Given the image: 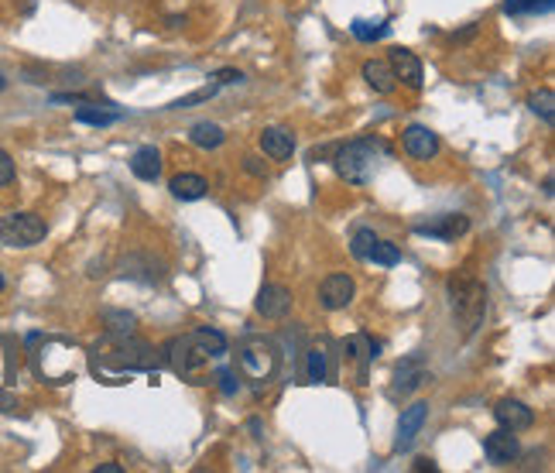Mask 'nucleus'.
Returning <instances> with one entry per match:
<instances>
[{
    "instance_id": "b1692460",
    "label": "nucleus",
    "mask_w": 555,
    "mask_h": 473,
    "mask_svg": "<svg viewBox=\"0 0 555 473\" xmlns=\"http://www.w3.org/2000/svg\"><path fill=\"white\" fill-rule=\"evenodd\" d=\"M528 107H531V114L535 117H541V124H549V128L555 124V93L552 89H539V93H531Z\"/></svg>"
},
{
    "instance_id": "393cba45",
    "label": "nucleus",
    "mask_w": 555,
    "mask_h": 473,
    "mask_svg": "<svg viewBox=\"0 0 555 473\" xmlns=\"http://www.w3.org/2000/svg\"><path fill=\"white\" fill-rule=\"evenodd\" d=\"M326 346L319 344L309 350V364H305V377H309V385H323L326 381Z\"/></svg>"
},
{
    "instance_id": "dca6fc26",
    "label": "nucleus",
    "mask_w": 555,
    "mask_h": 473,
    "mask_svg": "<svg viewBox=\"0 0 555 473\" xmlns=\"http://www.w3.org/2000/svg\"><path fill=\"white\" fill-rule=\"evenodd\" d=\"M494 416H498L500 429H511V432H525L535 426V412H531L525 402H518V398H504V402L494 408Z\"/></svg>"
},
{
    "instance_id": "72a5a7b5",
    "label": "nucleus",
    "mask_w": 555,
    "mask_h": 473,
    "mask_svg": "<svg viewBox=\"0 0 555 473\" xmlns=\"http://www.w3.org/2000/svg\"><path fill=\"white\" fill-rule=\"evenodd\" d=\"M243 172L247 175H254V179H268V169H264V161L261 158H243Z\"/></svg>"
},
{
    "instance_id": "58836bf2",
    "label": "nucleus",
    "mask_w": 555,
    "mask_h": 473,
    "mask_svg": "<svg viewBox=\"0 0 555 473\" xmlns=\"http://www.w3.org/2000/svg\"><path fill=\"white\" fill-rule=\"evenodd\" d=\"M4 87H7V79H4V76H0V89H4Z\"/></svg>"
},
{
    "instance_id": "9d476101",
    "label": "nucleus",
    "mask_w": 555,
    "mask_h": 473,
    "mask_svg": "<svg viewBox=\"0 0 555 473\" xmlns=\"http://www.w3.org/2000/svg\"><path fill=\"white\" fill-rule=\"evenodd\" d=\"M401 144L418 161H432V158L439 155V134L428 130L426 124H408V128L401 130Z\"/></svg>"
},
{
    "instance_id": "6ab92c4d",
    "label": "nucleus",
    "mask_w": 555,
    "mask_h": 473,
    "mask_svg": "<svg viewBox=\"0 0 555 473\" xmlns=\"http://www.w3.org/2000/svg\"><path fill=\"white\" fill-rule=\"evenodd\" d=\"M130 172L138 175L141 182H158V175H161V151L151 148V144L138 148V151L130 155Z\"/></svg>"
},
{
    "instance_id": "1a4fd4ad",
    "label": "nucleus",
    "mask_w": 555,
    "mask_h": 473,
    "mask_svg": "<svg viewBox=\"0 0 555 473\" xmlns=\"http://www.w3.org/2000/svg\"><path fill=\"white\" fill-rule=\"evenodd\" d=\"M470 230V216L463 213H446V216H436L428 223H415V233L418 237H432V241H456Z\"/></svg>"
},
{
    "instance_id": "aec40b11",
    "label": "nucleus",
    "mask_w": 555,
    "mask_h": 473,
    "mask_svg": "<svg viewBox=\"0 0 555 473\" xmlns=\"http://www.w3.org/2000/svg\"><path fill=\"white\" fill-rule=\"evenodd\" d=\"M169 189H171V196H175V200L196 202V200H202V196L210 192V182H206L202 175H196V172H182V175H175V179H171Z\"/></svg>"
},
{
    "instance_id": "cd10ccee",
    "label": "nucleus",
    "mask_w": 555,
    "mask_h": 473,
    "mask_svg": "<svg viewBox=\"0 0 555 473\" xmlns=\"http://www.w3.org/2000/svg\"><path fill=\"white\" fill-rule=\"evenodd\" d=\"M377 244V233L370 227H360L354 233V241H350V251H354V258L356 261H367V254H370V247Z\"/></svg>"
},
{
    "instance_id": "bb28decb",
    "label": "nucleus",
    "mask_w": 555,
    "mask_h": 473,
    "mask_svg": "<svg viewBox=\"0 0 555 473\" xmlns=\"http://www.w3.org/2000/svg\"><path fill=\"white\" fill-rule=\"evenodd\" d=\"M103 323H107V333H134V326H138L134 313H117V309H107Z\"/></svg>"
},
{
    "instance_id": "f8f14e48",
    "label": "nucleus",
    "mask_w": 555,
    "mask_h": 473,
    "mask_svg": "<svg viewBox=\"0 0 555 473\" xmlns=\"http://www.w3.org/2000/svg\"><path fill=\"white\" fill-rule=\"evenodd\" d=\"M387 66H391V72H395V79H398V83H405L408 89H422V83H426L422 62H418V56H415V52H408V48H391Z\"/></svg>"
},
{
    "instance_id": "412c9836",
    "label": "nucleus",
    "mask_w": 555,
    "mask_h": 473,
    "mask_svg": "<svg viewBox=\"0 0 555 473\" xmlns=\"http://www.w3.org/2000/svg\"><path fill=\"white\" fill-rule=\"evenodd\" d=\"M189 141L196 144V148H202V151H210V148H220V144L227 141V134H223L220 124L200 120V124H192V128H189Z\"/></svg>"
},
{
    "instance_id": "c85d7f7f",
    "label": "nucleus",
    "mask_w": 555,
    "mask_h": 473,
    "mask_svg": "<svg viewBox=\"0 0 555 473\" xmlns=\"http://www.w3.org/2000/svg\"><path fill=\"white\" fill-rule=\"evenodd\" d=\"M350 28H354V35L360 42H377V38L387 35V25H370V21H360V17H356Z\"/></svg>"
},
{
    "instance_id": "4c0bfd02",
    "label": "nucleus",
    "mask_w": 555,
    "mask_h": 473,
    "mask_svg": "<svg viewBox=\"0 0 555 473\" xmlns=\"http://www.w3.org/2000/svg\"><path fill=\"white\" fill-rule=\"evenodd\" d=\"M4 285H7V282H4V274H0V292H4Z\"/></svg>"
},
{
    "instance_id": "6e6552de",
    "label": "nucleus",
    "mask_w": 555,
    "mask_h": 473,
    "mask_svg": "<svg viewBox=\"0 0 555 473\" xmlns=\"http://www.w3.org/2000/svg\"><path fill=\"white\" fill-rule=\"evenodd\" d=\"M356 295V285L350 274H329L326 282L319 285V305L326 313H336V309H346Z\"/></svg>"
},
{
    "instance_id": "f704fd0d",
    "label": "nucleus",
    "mask_w": 555,
    "mask_h": 473,
    "mask_svg": "<svg viewBox=\"0 0 555 473\" xmlns=\"http://www.w3.org/2000/svg\"><path fill=\"white\" fill-rule=\"evenodd\" d=\"M97 473H124V467H120V463H100Z\"/></svg>"
},
{
    "instance_id": "0eeeda50",
    "label": "nucleus",
    "mask_w": 555,
    "mask_h": 473,
    "mask_svg": "<svg viewBox=\"0 0 555 473\" xmlns=\"http://www.w3.org/2000/svg\"><path fill=\"white\" fill-rule=\"evenodd\" d=\"M377 350H381V344L370 340L367 333H356V336H346V340H343V364L354 367L356 385H367V367L377 360Z\"/></svg>"
},
{
    "instance_id": "20e7f679",
    "label": "nucleus",
    "mask_w": 555,
    "mask_h": 473,
    "mask_svg": "<svg viewBox=\"0 0 555 473\" xmlns=\"http://www.w3.org/2000/svg\"><path fill=\"white\" fill-rule=\"evenodd\" d=\"M446 292H449V305H453L456 319L463 323V333L470 336L477 333V326L484 323L487 315V288L473 278V274L459 272L446 282Z\"/></svg>"
},
{
    "instance_id": "2eb2a0df",
    "label": "nucleus",
    "mask_w": 555,
    "mask_h": 473,
    "mask_svg": "<svg viewBox=\"0 0 555 473\" xmlns=\"http://www.w3.org/2000/svg\"><path fill=\"white\" fill-rule=\"evenodd\" d=\"M257 315L264 319H285L292 313V292L285 285H264L257 292V302H254Z\"/></svg>"
},
{
    "instance_id": "c756f323",
    "label": "nucleus",
    "mask_w": 555,
    "mask_h": 473,
    "mask_svg": "<svg viewBox=\"0 0 555 473\" xmlns=\"http://www.w3.org/2000/svg\"><path fill=\"white\" fill-rule=\"evenodd\" d=\"M213 93H216V87H206V89H200V93H192V97L175 100L171 103V110H185V107H196V103H202V100H213Z\"/></svg>"
},
{
    "instance_id": "7c9ffc66",
    "label": "nucleus",
    "mask_w": 555,
    "mask_h": 473,
    "mask_svg": "<svg viewBox=\"0 0 555 473\" xmlns=\"http://www.w3.org/2000/svg\"><path fill=\"white\" fill-rule=\"evenodd\" d=\"M15 158L7 155V151H4V148H0V189L4 186H11V182H15Z\"/></svg>"
},
{
    "instance_id": "9b49d317",
    "label": "nucleus",
    "mask_w": 555,
    "mask_h": 473,
    "mask_svg": "<svg viewBox=\"0 0 555 473\" xmlns=\"http://www.w3.org/2000/svg\"><path fill=\"white\" fill-rule=\"evenodd\" d=\"M484 457L494 463V467H508L521 457V443H518V432L511 429H494L484 439Z\"/></svg>"
},
{
    "instance_id": "473e14b6",
    "label": "nucleus",
    "mask_w": 555,
    "mask_h": 473,
    "mask_svg": "<svg viewBox=\"0 0 555 473\" xmlns=\"http://www.w3.org/2000/svg\"><path fill=\"white\" fill-rule=\"evenodd\" d=\"M216 87H227V83H243V72L241 69H220L210 76Z\"/></svg>"
},
{
    "instance_id": "a211bd4d",
    "label": "nucleus",
    "mask_w": 555,
    "mask_h": 473,
    "mask_svg": "<svg viewBox=\"0 0 555 473\" xmlns=\"http://www.w3.org/2000/svg\"><path fill=\"white\" fill-rule=\"evenodd\" d=\"M360 76H364V83H367L374 93H385L387 97V93L398 89V79H395V72H391V66H387L385 58H367Z\"/></svg>"
},
{
    "instance_id": "423d86ee",
    "label": "nucleus",
    "mask_w": 555,
    "mask_h": 473,
    "mask_svg": "<svg viewBox=\"0 0 555 473\" xmlns=\"http://www.w3.org/2000/svg\"><path fill=\"white\" fill-rule=\"evenodd\" d=\"M45 233H48V227L38 213H11L0 220V244L4 247L25 251V247L42 244Z\"/></svg>"
},
{
    "instance_id": "4be33fe9",
    "label": "nucleus",
    "mask_w": 555,
    "mask_h": 473,
    "mask_svg": "<svg viewBox=\"0 0 555 473\" xmlns=\"http://www.w3.org/2000/svg\"><path fill=\"white\" fill-rule=\"evenodd\" d=\"M120 110H103V107H93V103H86L83 100V107L76 110V120L79 124H93V128H110V124H117L120 120Z\"/></svg>"
},
{
    "instance_id": "e433bc0d",
    "label": "nucleus",
    "mask_w": 555,
    "mask_h": 473,
    "mask_svg": "<svg viewBox=\"0 0 555 473\" xmlns=\"http://www.w3.org/2000/svg\"><path fill=\"white\" fill-rule=\"evenodd\" d=\"M415 470L422 473V470H436V463L432 459H415Z\"/></svg>"
},
{
    "instance_id": "5701e85b",
    "label": "nucleus",
    "mask_w": 555,
    "mask_h": 473,
    "mask_svg": "<svg viewBox=\"0 0 555 473\" xmlns=\"http://www.w3.org/2000/svg\"><path fill=\"white\" fill-rule=\"evenodd\" d=\"M555 0H504V15L525 17V15H549Z\"/></svg>"
},
{
    "instance_id": "ddd939ff",
    "label": "nucleus",
    "mask_w": 555,
    "mask_h": 473,
    "mask_svg": "<svg viewBox=\"0 0 555 473\" xmlns=\"http://www.w3.org/2000/svg\"><path fill=\"white\" fill-rule=\"evenodd\" d=\"M428 381V371L422 367V357H405L395 367V385H391V398H405L415 387H422Z\"/></svg>"
},
{
    "instance_id": "4468645a",
    "label": "nucleus",
    "mask_w": 555,
    "mask_h": 473,
    "mask_svg": "<svg viewBox=\"0 0 555 473\" xmlns=\"http://www.w3.org/2000/svg\"><path fill=\"white\" fill-rule=\"evenodd\" d=\"M426 418H428V405L426 402H415V405H408V408L401 412V418H398V439H395V453H405V449H412L415 436L422 432Z\"/></svg>"
},
{
    "instance_id": "2f4dec72",
    "label": "nucleus",
    "mask_w": 555,
    "mask_h": 473,
    "mask_svg": "<svg viewBox=\"0 0 555 473\" xmlns=\"http://www.w3.org/2000/svg\"><path fill=\"white\" fill-rule=\"evenodd\" d=\"M216 381L223 387V395H237V391H241V381H237V374L230 371V367H220V371H216Z\"/></svg>"
},
{
    "instance_id": "7ed1b4c3",
    "label": "nucleus",
    "mask_w": 555,
    "mask_h": 473,
    "mask_svg": "<svg viewBox=\"0 0 555 473\" xmlns=\"http://www.w3.org/2000/svg\"><path fill=\"white\" fill-rule=\"evenodd\" d=\"M336 158H333V169L340 175L343 182L350 186H367L370 179L377 175L381 161L391 158V144L381 141V138H360V141L340 144L333 148Z\"/></svg>"
},
{
    "instance_id": "f3484780",
    "label": "nucleus",
    "mask_w": 555,
    "mask_h": 473,
    "mask_svg": "<svg viewBox=\"0 0 555 473\" xmlns=\"http://www.w3.org/2000/svg\"><path fill=\"white\" fill-rule=\"evenodd\" d=\"M261 151L274 161H288V158L295 155V134L288 128H264L261 130Z\"/></svg>"
},
{
    "instance_id": "39448f33",
    "label": "nucleus",
    "mask_w": 555,
    "mask_h": 473,
    "mask_svg": "<svg viewBox=\"0 0 555 473\" xmlns=\"http://www.w3.org/2000/svg\"><path fill=\"white\" fill-rule=\"evenodd\" d=\"M237 364H241V374L254 385V391H264V387L274 381V374L282 367V354L278 346L264 340V336H247L241 346H237Z\"/></svg>"
},
{
    "instance_id": "f257e3e1",
    "label": "nucleus",
    "mask_w": 555,
    "mask_h": 473,
    "mask_svg": "<svg viewBox=\"0 0 555 473\" xmlns=\"http://www.w3.org/2000/svg\"><path fill=\"white\" fill-rule=\"evenodd\" d=\"M89 367H93V374L103 377V381L120 385L130 374L158 371V357L144 340H134V333H107L103 344L93 346Z\"/></svg>"
},
{
    "instance_id": "a878e982",
    "label": "nucleus",
    "mask_w": 555,
    "mask_h": 473,
    "mask_svg": "<svg viewBox=\"0 0 555 473\" xmlns=\"http://www.w3.org/2000/svg\"><path fill=\"white\" fill-rule=\"evenodd\" d=\"M367 261H370V264H385V268H391V264H398V261H401V247L377 237V244L370 247Z\"/></svg>"
},
{
    "instance_id": "f03ea898",
    "label": "nucleus",
    "mask_w": 555,
    "mask_h": 473,
    "mask_svg": "<svg viewBox=\"0 0 555 473\" xmlns=\"http://www.w3.org/2000/svg\"><path fill=\"white\" fill-rule=\"evenodd\" d=\"M227 336L220 330H210V326H200V330L192 333H182V336H175L169 340L165 346V357H169L171 371L179 374V377H200L210 364L227 357Z\"/></svg>"
},
{
    "instance_id": "c9c22d12",
    "label": "nucleus",
    "mask_w": 555,
    "mask_h": 473,
    "mask_svg": "<svg viewBox=\"0 0 555 473\" xmlns=\"http://www.w3.org/2000/svg\"><path fill=\"white\" fill-rule=\"evenodd\" d=\"M473 35H477V25H470L467 31H459V35H456V42H470Z\"/></svg>"
}]
</instances>
